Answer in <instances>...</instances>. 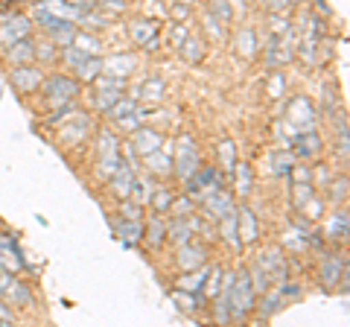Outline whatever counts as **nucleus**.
Segmentation results:
<instances>
[{"mask_svg":"<svg viewBox=\"0 0 350 327\" xmlns=\"http://www.w3.org/2000/svg\"><path fill=\"white\" fill-rule=\"evenodd\" d=\"M120 164H123V161H120V144H117V138L111 132L100 135V164H96V176H100V179H111Z\"/></svg>","mask_w":350,"mask_h":327,"instance_id":"4","label":"nucleus"},{"mask_svg":"<svg viewBox=\"0 0 350 327\" xmlns=\"http://www.w3.org/2000/svg\"><path fill=\"white\" fill-rule=\"evenodd\" d=\"M0 315H6V319H12V310H6L3 304H0Z\"/></svg>","mask_w":350,"mask_h":327,"instance_id":"56","label":"nucleus"},{"mask_svg":"<svg viewBox=\"0 0 350 327\" xmlns=\"http://www.w3.org/2000/svg\"><path fill=\"white\" fill-rule=\"evenodd\" d=\"M140 100L144 103H161L163 100V82L161 79L144 82V88H140Z\"/></svg>","mask_w":350,"mask_h":327,"instance_id":"38","label":"nucleus"},{"mask_svg":"<svg viewBox=\"0 0 350 327\" xmlns=\"http://www.w3.org/2000/svg\"><path fill=\"white\" fill-rule=\"evenodd\" d=\"M213 18H216V21H222V24H228V21L234 18L231 3H228V0H213Z\"/></svg>","mask_w":350,"mask_h":327,"instance_id":"48","label":"nucleus"},{"mask_svg":"<svg viewBox=\"0 0 350 327\" xmlns=\"http://www.w3.org/2000/svg\"><path fill=\"white\" fill-rule=\"evenodd\" d=\"M231 283V280H228ZM216 301V307H213V319L219 324H231V304H228V289L225 292H219V296H213Z\"/></svg>","mask_w":350,"mask_h":327,"instance_id":"37","label":"nucleus"},{"mask_svg":"<svg viewBox=\"0 0 350 327\" xmlns=\"http://www.w3.org/2000/svg\"><path fill=\"white\" fill-rule=\"evenodd\" d=\"M213 187H219V172L213 167H199L187 179V193L193 196V199H202V196L211 193Z\"/></svg>","mask_w":350,"mask_h":327,"instance_id":"9","label":"nucleus"},{"mask_svg":"<svg viewBox=\"0 0 350 327\" xmlns=\"http://www.w3.org/2000/svg\"><path fill=\"white\" fill-rule=\"evenodd\" d=\"M315 105L306 100V96H295L292 105H289V129L292 135L306 132V129H315Z\"/></svg>","mask_w":350,"mask_h":327,"instance_id":"6","label":"nucleus"},{"mask_svg":"<svg viewBox=\"0 0 350 327\" xmlns=\"http://www.w3.org/2000/svg\"><path fill=\"white\" fill-rule=\"evenodd\" d=\"M144 237H146V239H149V243L155 246V248L163 243V239H167V225L161 222V216H152V222L144 228Z\"/></svg>","mask_w":350,"mask_h":327,"instance_id":"35","label":"nucleus"},{"mask_svg":"<svg viewBox=\"0 0 350 327\" xmlns=\"http://www.w3.org/2000/svg\"><path fill=\"white\" fill-rule=\"evenodd\" d=\"M129 36H131L135 44H140L144 50H155L158 47V24H155V21H146V18L131 21V24H129Z\"/></svg>","mask_w":350,"mask_h":327,"instance_id":"10","label":"nucleus"},{"mask_svg":"<svg viewBox=\"0 0 350 327\" xmlns=\"http://www.w3.org/2000/svg\"><path fill=\"white\" fill-rule=\"evenodd\" d=\"M187 36H190V32L184 29V27L172 29V38H170V41H172V47H181V44H184V38H187Z\"/></svg>","mask_w":350,"mask_h":327,"instance_id":"52","label":"nucleus"},{"mask_svg":"<svg viewBox=\"0 0 350 327\" xmlns=\"http://www.w3.org/2000/svg\"><path fill=\"white\" fill-rule=\"evenodd\" d=\"M9 79H12V85H15L18 94L27 96V94L41 91L44 76H41V70L36 68V62H32V64H15V70L9 73Z\"/></svg>","mask_w":350,"mask_h":327,"instance_id":"7","label":"nucleus"},{"mask_svg":"<svg viewBox=\"0 0 350 327\" xmlns=\"http://www.w3.org/2000/svg\"><path fill=\"white\" fill-rule=\"evenodd\" d=\"M44 29H47V36H50V41L56 47H68L73 41V36H76V24H73V21H53V24H47Z\"/></svg>","mask_w":350,"mask_h":327,"instance_id":"18","label":"nucleus"},{"mask_svg":"<svg viewBox=\"0 0 350 327\" xmlns=\"http://www.w3.org/2000/svg\"><path fill=\"white\" fill-rule=\"evenodd\" d=\"M286 246L292 248V252H304V248H306V239H304V231H292V234L286 237Z\"/></svg>","mask_w":350,"mask_h":327,"instance_id":"50","label":"nucleus"},{"mask_svg":"<svg viewBox=\"0 0 350 327\" xmlns=\"http://www.w3.org/2000/svg\"><path fill=\"white\" fill-rule=\"evenodd\" d=\"M202 202H204L207 213L216 216V220H225L228 213H234V199H231V193H225L222 187H213L211 193H204Z\"/></svg>","mask_w":350,"mask_h":327,"instance_id":"12","label":"nucleus"},{"mask_svg":"<svg viewBox=\"0 0 350 327\" xmlns=\"http://www.w3.org/2000/svg\"><path fill=\"white\" fill-rule=\"evenodd\" d=\"M135 149L140 152V155H149V152H155V149H161L163 146V138L155 132V129H135Z\"/></svg>","mask_w":350,"mask_h":327,"instance_id":"19","label":"nucleus"},{"mask_svg":"<svg viewBox=\"0 0 350 327\" xmlns=\"http://www.w3.org/2000/svg\"><path fill=\"white\" fill-rule=\"evenodd\" d=\"M172 199H175V196L170 193V190H158V193H152V208H155L158 213H167L170 211V205H172Z\"/></svg>","mask_w":350,"mask_h":327,"instance_id":"46","label":"nucleus"},{"mask_svg":"<svg viewBox=\"0 0 350 327\" xmlns=\"http://www.w3.org/2000/svg\"><path fill=\"white\" fill-rule=\"evenodd\" d=\"M324 231H327V237H330V239H345L347 237V211L333 213Z\"/></svg>","mask_w":350,"mask_h":327,"instance_id":"34","label":"nucleus"},{"mask_svg":"<svg viewBox=\"0 0 350 327\" xmlns=\"http://www.w3.org/2000/svg\"><path fill=\"white\" fill-rule=\"evenodd\" d=\"M32 32V21L24 18V15H15V18H3L0 21V44L3 47H12L18 41L29 38Z\"/></svg>","mask_w":350,"mask_h":327,"instance_id":"8","label":"nucleus"},{"mask_svg":"<svg viewBox=\"0 0 350 327\" xmlns=\"http://www.w3.org/2000/svg\"><path fill=\"white\" fill-rule=\"evenodd\" d=\"M152 193H155V187H152L149 179H135V190H131V199L137 202H149Z\"/></svg>","mask_w":350,"mask_h":327,"instance_id":"44","label":"nucleus"},{"mask_svg":"<svg viewBox=\"0 0 350 327\" xmlns=\"http://www.w3.org/2000/svg\"><path fill=\"white\" fill-rule=\"evenodd\" d=\"M94 3H100V6H111L114 12H123V9H126V0H94Z\"/></svg>","mask_w":350,"mask_h":327,"instance_id":"54","label":"nucleus"},{"mask_svg":"<svg viewBox=\"0 0 350 327\" xmlns=\"http://www.w3.org/2000/svg\"><path fill=\"white\" fill-rule=\"evenodd\" d=\"M234 190H237V196H243V199H245V196L251 193V190H254V170H251V164H234Z\"/></svg>","mask_w":350,"mask_h":327,"instance_id":"21","label":"nucleus"},{"mask_svg":"<svg viewBox=\"0 0 350 327\" xmlns=\"http://www.w3.org/2000/svg\"><path fill=\"white\" fill-rule=\"evenodd\" d=\"M204 280H207V269H204V266H199V269L187 272V275L181 278V283H178V287H181V289H187V292H202Z\"/></svg>","mask_w":350,"mask_h":327,"instance_id":"33","label":"nucleus"},{"mask_svg":"<svg viewBox=\"0 0 350 327\" xmlns=\"http://www.w3.org/2000/svg\"><path fill=\"white\" fill-rule=\"evenodd\" d=\"M73 73L79 76L82 82H96L100 79V73H103V56H88L82 62V68H76Z\"/></svg>","mask_w":350,"mask_h":327,"instance_id":"27","label":"nucleus"},{"mask_svg":"<svg viewBox=\"0 0 350 327\" xmlns=\"http://www.w3.org/2000/svg\"><path fill=\"white\" fill-rule=\"evenodd\" d=\"M172 301L178 304L184 313H196V310H199V304H202V296H199V292H187V289L178 287L172 292Z\"/></svg>","mask_w":350,"mask_h":327,"instance_id":"32","label":"nucleus"},{"mask_svg":"<svg viewBox=\"0 0 350 327\" xmlns=\"http://www.w3.org/2000/svg\"><path fill=\"white\" fill-rule=\"evenodd\" d=\"M135 56H129V53H117V56H108L103 59V73L105 76H117V79H129L131 70H135Z\"/></svg>","mask_w":350,"mask_h":327,"instance_id":"14","label":"nucleus"},{"mask_svg":"<svg viewBox=\"0 0 350 327\" xmlns=\"http://www.w3.org/2000/svg\"><path fill=\"white\" fill-rule=\"evenodd\" d=\"M345 184H347L345 179H342V181H336V187H333V199H336V202H338V199H345V193H347Z\"/></svg>","mask_w":350,"mask_h":327,"instance_id":"55","label":"nucleus"},{"mask_svg":"<svg viewBox=\"0 0 350 327\" xmlns=\"http://www.w3.org/2000/svg\"><path fill=\"white\" fill-rule=\"evenodd\" d=\"M222 234H225V239L231 243L234 248H239L243 243H239V231H237V213H228L225 220H222Z\"/></svg>","mask_w":350,"mask_h":327,"instance_id":"43","label":"nucleus"},{"mask_svg":"<svg viewBox=\"0 0 350 327\" xmlns=\"http://www.w3.org/2000/svg\"><path fill=\"white\" fill-rule=\"evenodd\" d=\"M283 88H286V79H283V73H275V76H271V85H269L271 100H278V96L283 94Z\"/></svg>","mask_w":350,"mask_h":327,"instance_id":"49","label":"nucleus"},{"mask_svg":"<svg viewBox=\"0 0 350 327\" xmlns=\"http://www.w3.org/2000/svg\"><path fill=\"white\" fill-rule=\"evenodd\" d=\"M175 3H181V6H190V3H196V0H175Z\"/></svg>","mask_w":350,"mask_h":327,"instance_id":"58","label":"nucleus"},{"mask_svg":"<svg viewBox=\"0 0 350 327\" xmlns=\"http://www.w3.org/2000/svg\"><path fill=\"white\" fill-rule=\"evenodd\" d=\"M32 62H36V44H32L29 38L9 47V64H12V68L15 64H32Z\"/></svg>","mask_w":350,"mask_h":327,"instance_id":"25","label":"nucleus"},{"mask_svg":"<svg viewBox=\"0 0 350 327\" xmlns=\"http://www.w3.org/2000/svg\"><path fill=\"white\" fill-rule=\"evenodd\" d=\"M338 278H345V260L330 254V257L324 260V266H321V283H324V289H336L338 287Z\"/></svg>","mask_w":350,"mask_h":327,"instance_id":"20","label":"nucleus"},{"mask_svg":"<svg viewBox=\"0 0 350 327\" xmlns=\"http://www.w3.org/2000/svg\"><path fill=\"white\" fill-rule=\"evenodd\" d=\"M257 263L266 269V275L271 278V280H278V283H283L286 280V263H283V257H280V252H266L262 254Z\"/></svg>","mask_w":350,"mask_h":327,"instance_id":"24","label":"nucleus"},{"mask_svg":"<svg viewBox=\"0 0 350 327\" xmlns=\"http://www.w3.org/2000/svg\"><path fill=\"white\" fill-rule=\"evenodd\" d=\"M146 167L152 172H161V176H167V172H172V161H170V155H163L161 149H155V152H149V155H146Z\"/></svg>","mask_w":350,"mask_h":327,"instance_id":"36","label":"nucleus"},{"mask_svg":"<svg viewBox=\"0 0 350 327\" xmlns=\"http://www.w3.org/2000/svg\"><path fill=\"white\" fill-rule=\"evenodd\" d=\"M114 231H117V237L123 239V243H129V246H135V243H140L144 239V225H140V220H117L114 222Z\"/></svg>","mask_w":350,"mask_h":327,"instance_id":"22","label":"nucleus"},{"mask_svg":"<svg viewBox=\"0 0 350 327\" xmlns=\"http://www.w3.org/2000/svg\"><path fill=\"white\" fill-rule=\"evenodd\" d=\"M202 167V158H199V149H196V144L190 138H181V144H178V152H175V164H172V170L178 172V179L181 181H187L196 170Z\"/></svg>","mask_w":350,"mask_h":327,"instance_id":"5","label":"nucleus"},{"mask_svg":"<svg viewBox=\"0 0 350 327\" xmlns=\"http://www.w3.org/2000/svg\"><path fill=\"white\" fill-rule=\"evenodd\" d=\"M228 304H231V322H243L245 315L254 313L257 289L251 283L248 272H239L237 278H231V283H228Z\"/></svg>","mask_w":350,"mask_h":327,"instance_id":"1","label":"nucleus"},{"mask_svg":"<svg viewBox=\"0 0 350 327\" xmlns=\"http://www.w3.org/2000/svg\"><path fill=\"white\" fill-rule=\"evenodd\" d=\"M262 3H266V0H262Z\"/></svg>","mask_w":350,"mask_h":327,"instance_id":"60","label":"nucleus"},{"mask_svg":"<svg viewBox=\"0 0 350 327\" xmlns=\"http://www.w3.org/2000/svg\"><path fill=\"white\" fill-rule=\"evenodd\" d=\"M36 18L41 27L53 24V21H79L82 18V9L73 6L70 0H38L36 3Z\"/></svg>","mask_w":350,"mask_h":327,"instance_id":"2","label":"nucleus"},{"mask_svg":"<svg viewBox=\"0 0 350 327\" xmlns=\"http://www.w3.org/2000/svg\"><path fill=\"white\" fill-rule=\"evenodd\" d=\"M178 50H181V56L187 59L190 64H199V62L204 59V41H202V38H196V36H187V38H184V44H181Z\"/></svg>","mask_w":350,"mask_h":327,"instance_id":"29","label":"nucleus"},{"mask_svg":"<svg viewBox=\"0 0 350 327\" xmlns=\"http://www.w3.org/2000/svg\"><path fill=\"white\" fill-rule=\"evenodd\" d=\"M135 170L129 167V164H120L111 176V190L117 199H131V190H135Z\"/></svg>","mask_w":350,"mask_h":327,"instance_id":"15","label":"nucleus"},{"mask_svg":"<svg viewBox=\"0 0 350 327\" xmlns=\"http://www.w3.org/2000/svg\"><path fill=\"white\" fill-rule=\"evenodd\" d=\"M219 161H222V170H228V172L234 170V164H237V146H234V140H222V144H219Z\"/></svg>","mask_w":350,"mask_h":327,"instance_id":"41","label":"nucleus"},{"mask_svg":"<svg viewBox=\"0 0 350 327\" xmlns=\"http://www.w3.org/2000/svg\"><path fill=\"white\" fill-rule=\"evenodd\" d=\"M237 231H239V243L243 246H251L260 239V222L251 208H243L237 213Z\"/></svg>","mask_w":350,"mask_h":327,"instance_id":"13","label":"nucleus"},{"mask_svg":"<svg viewBox=\"0 0 350 327\" xmlns=\"http://www.w3.org/2000/svg\"><path fill=\"white\" fill-rule=\"evenodd\" d=\"M120 96H123V88H111V85H100V91H96L94 96V105H96V112H108Z\"/></svg>","mask_w":350,"mask_h":327,"instance_id":"28","label":"nucleus"},{"mask_svg":"<svg viewBox=\"0 0 350 327\" xmlns=\"http://www.w3.org/2000/svg\"><path fill=\"white\" fill-rule=\"evenodd\" d=\"M123 216H126V220H140V205L123 199Z\"/></svg>","mask_w":350,"mask_h":327,"instance_id":"51","label":"nucleus"},{"mask_svg":"<svg viewBox=\"0 0 350 327\" xmlns=\"http://www.w3.org/2000/svg\"><path fill=\"white\" fill-rule=\"evenodd\" d=\"M178 248H181V252H178V269L193 272V269L204 266L207 252H204L202 246H196V243H184V246H178Z\"/></svg>","mask_w":350,"mask_h":327,"instance_id":"17","label":"nucleus"},{"mask_svg":"<svg viewBox=\"0 0 350 327\" xmlns=\"http://www.w3.org/2000/svg\"><path fill=\"white\" fill-rule=\"evenodd\" d=\"M88 132H91V120H88V117H76L70 126L59 129V138L64 140V144H79V140L88 138Z\"/></svg>","mask_w":350,"mask_h":327,"instance_id":"23","label":"nucleus"},{"mask_svg":"<svg viewBox=\"0 0 350 327\" xmlns=\"http://www.w3.org/2000/svg\"><path fill=\"white\" fill-rule=\"evenodd\" d=\"M237 53H239L243 59H248V62L257 56V36H254L251 29H243V32L237 36Z\"/></svg>","mask_w":350,"mask_h":327,"instance_id":"31","label":"nucleus"},{"mask_svg":"<svg viewBox=\"0 0 350 327\" xmlns=\"http://www.w3.org/2000/svg\"><path fill=\"white\" fill-rule=\"evenodd\" d=\"M12 3H18V0H0V9H3V6H12Z\"/></svg>","mask_w":350,"mask_h":327,"instance_id":"57","label":"nucleus"},{"mask_svg":"<svg viewBox=\"0 0 350 327\" xmlns=\"http://www.w3.org/2000/svg\"><path fill=\"white\" fill-rule=\"evenodd\" d=\"M3 298L18 304V307H29V304H32V292L21 280H12V283H9V289L3 292Z\"/></svg>","mask_w":350,"mask_h":327,"instance_id":"30","label":"nucleus"},{"mask_svg":"<svg viewBox=\"0 0 350 327\" xmlns=\"http://www.w3.org/2000/svg\"><path fill=\"white\" fill-rule=\"evenodd\" d=\"M41 91L53 108H62V105H70V100L79 94V82L68 79V76H50V79L41 82Z\"/></svg>","mask_w":350,"mask_h":327,"instance_id":"3","label":"nucleus"},{"mask_svg":"<svg viewBox=\"0 0 350 327\" xmlns=\"http://www.w3.org/2000/svg\"><path fill=\"white\" fill-rule=\"evenodd\" d=\"M27 266V260H24V254H21V248H18V243L9 234H3L0 237V269H6V272H21Z\"/></svg>","mask_w":350,"mask_h":327,"instance_id":"11","label":"nucleus"},{"mask_svg":"<svg viewBox=\"0 0 350 327\" xmlns=\"http://www.w3.org/2000/svg\"><path fill=\"white\" fill-rule=\"evenodd\" d=\"M275 164H271V170L278 172V176H283V172H292V167H295V155L289 152V155H275L271 158Z\"/></svg>","mask_w":350,"mask_h":327,"instance_id":"47","label":"nucleus"},{"mask_svg":"<svg viewBox=\"0 0 350 327\" xmlns=\"http://www.w3.org/2000/svg\"><path fill=\"white\" fill-rule=\"evenodd\" d=\"M135 108H137V103L131 100V96H120V100H117V103H114V105H111V108H108V112H105V117L120 120V117L131 114V112H135Z\"/></svg>","mask_w":350,"mask_h":327,"instance_id":"40","label":"nucleus"},{"mask_svg":"<svg viewBox=\"0 0 350 327\" xmlns=\"http://www.w3.org/2000/svg\"><path fill=\"white\" fill-rule=\"evenodd\" d=\"M321 146V140H319V132L315 129H306V132H298V135H292V155H298V158H312L315 152H319Z\"/></svg>","mask_w":350,"mask_h":327,"instance_id":"16","label":"nucleus"},{"mask_svg":"<svg viewBox=\"0 0 350 327\" xmlns=\"http://www.w3.org/2000/svg\"><path fill=\"white\" fill-rule=\"evenodd\" d=\"M170 211H172L175 216H190V213L196 211V199H193V196H184V199H172Z\"/></svg>","mask_w":350,"mask_h":327,"instance_id":"45","label":"nucleus"},{"mask_svg":"<svg viewBox=\"0 0 350 327\" xmlns=\"http://www.w3.org/2000/svg\"><path fill=\"white\" fill-rule=\"evenodd\" d=\"M70 44L76 50L88 53V56H100V53H103V44H100V38H96L94 32H79V29H76V36H73Z\"/></svg>","mask_w":350,"mask_h":327,"instance_id":"26","label":"nucleus"},{"mask_svg":"<svg viewBox=\"0 0 350 327\" xmlns=\"http://www.w3.org/2000/svg\"><path fill=\"white\" fill-rule=\"evenodd\" d=\"M15 278H12V272H6V269H0V296L9 289V283H12Z\"/></svg>","mask_w":350,"mask_h":327,"instance_id":"53","label":"nucleus"},{"mask_svg":"<svg viewBox=\"0 0 350 327\" xmlns=\"http://www.w3.org/2000/svg\"><path fill=\"white\" fill-rule=\"evenodd\" d=\"M298 208H301V213L306 216V220H321V216H324V202L315 199V193H312L306 202H301Z\"/></svg>","mask_w":350,"mask_h":327,"instance_id":"42","label":"nucleus"},{"mask_svg":"<svg viewBox=\"0 0 350 327\" xmlns=\"http://www.w3.org/2000/svg\"><path fill=\"white\" fill-rule=\"evenodd\" d=\"M283 304H286V301L280 298V292H271V296L266 292V298L260 301V315H262V319H271V315H275Z\"/></svg>","mask_w":350,"mask_h":327,"instance_id":"39","label":"nucleus"},{"mask_svg":"<svg viewBox=\"0 0 350 327\" xmlns=\"http://www.w3.org/2000/svg\"><path fill=\"white\" fill-rule=\"evenodd\" d=\"M32 3H38V0H32Z\"/></svg>","mask_w":350,"mask_h":327,"instance_id":"59","label":"nucleus"}]
</instances>
